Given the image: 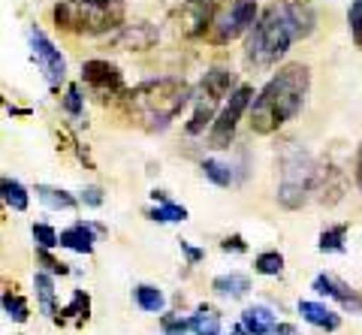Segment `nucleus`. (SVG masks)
<instances>
[{
    "label": "nucleus",
    "mask_w": 362,
    "mask_h": 335,
    "mask_svg": "<svg viewBox=\"0 0 362 335\" xmlns=\"http://www.w3.org/2000/svg\"><path fill=\"white\" fill-rule=\"evenodd\" d=\"M317 16L302 0H281L272 4L257 25L247 33L245 42V66L247 70H269L290 52L293 42L311 37Z\"/></svg>",
    "instance_id": "1"
},
{
    "label": "nucleus",
    "mask_w": 362,
    "mask_h": 335,
    "mask_svg": "<svg viewBox=\"0 0 362 335\" xmlns=\"http://www.w3.org/2000/svg\"><path fill=\"white\" fill-rule=\"evenodd\" d=\"M308 91H311V70L308 66L299 64V61L284 64L263 85V91L254 97L247 124H251V130L259 133V136L278 133L287 121H293L302 112L305 100H308Z\"/></svg>",
    "instance_id": "2"
},
{
    "label": "nucleus",
    "mask_w": 362,
    "mask_h": 335,
    "mask_svg": "<svg viewBox=\"0 0 362 335\" xmlns=\"http://www.w3.org/2000/svg\"><path fill=\"white\" fill-rule=\"evenodd\" d=\"M187 103H194V88L185 79H173V76L148 79L124 94L127 112L148 133H163Z\"/></svg>",
    "instance_id": "3"
},
{
    "label": "nucleus",
    "mask_w": 362,
    "mask_h": 335,
    "mask_svg": "<svg viewBox=\"0 0 362 335\" xmlns=\"http://www.w3.org/2000/svg\"><path fill=\"white\" fill-rule=\"evenodd\" d=\"M58 30L76 37H103L127 25V4L124 0H58L52 9Z\"/></svg>",
    "instance_id": "4"
},
{
    "label": "nucleus",
    "mask_w": 362,
    "mask_h": 335,
    "mask_svg": "<svg viewBox=\"0 0 362 335\" xmlns=\"http://www.w3.org/2000/svg\"><path fill=\"white\" fill-rule=\"evenodd\" d=\"M278 166H281V182H278V203L296 211L308 203V194L317 182V166H314V158L308 151L302 148L296 142H287L284 151L278 158Z\"/></svg>",
    "instance_id": "5"
},
{
    "label": "nucleus",
    "mask_w": 362,
    "mask_h": 335,
    "mask_svg": "<svg viewBox=\"0 0 362 335\" xmlns=\"http://www.w3.org/2000/svg\"><path fill=\"white\" fill-rule=\"evenodd\" d=\"M235 73L226 70V66H211V70L202 76L199 91L194 94V112H190V121L185 124L187 136H199L206 124H214V109L221 106L223 97H230L235 91Z\"/></svg>",
    "instance_id": "6"
},
{
    "label": "nucleus",
    "mask_w": 362,
    "mask_h": 335,
    "mask_svg": "<svg viewBox=\"0 0 362 335\" xmlns=\"http://www.w3.org/2000/svg\"><path fill=\"white\" fill-rule=\"evenodd\" d=\"M257 25V0H223L218 6V16L211 21L209 42L226 46V42L239 40Z\"/></svg>",
    "instance_id": "7"
},
{
    "label": "nucleus",
    "mask_w": 362,
    "mask_h": 335,
    "mask_svg": "<svg viewBox=\"0 0 362 335\" xmlns=\"http://www.w3.org/2000/svg\"><path fill=\"white\" fill-rule=\"evenodd\" d=\"M254 103V88L251 85H239L235 91L226 97L223 109L218 112V118H214V124L209 130V145L211 148H230V142L235 136V127H239V121L247 109Z\"/></svg>",
    "instance_id": "8"
},
{
    "label": "nucleus",
    "mask_w": 362,
    "mask_h": 335,
    "mask_svg": "<svg viewBox=\"0 0 362 335\" xmlns=\"http://www.w3.org/2000/svg\"><path fill=\"white\" fill-rule=\"evenodd\" d=\"M28 40H30L33 61H37L45 85H49L52 91H58V88L66 82V58L61 54V49L54 46L49 37H45V30H40V28H30L28 30Z\"/></svg>",
    "instance_id": "9"
},
{
    "label": "nucleus",
    "mask_w": 362,
    "mask_h": 335,
    "mask_svg": "<svg viewBox=\"0 0 362 335\" xmlns=\"http://www.w3.org/2000/svg\"><path fill=\"white\" fill-rule=\"evenodd\" d=\"M218 0H185L175 13H173V25L178 30V37L185 40H199L209 37L211 21L218 16Z\"/></svg>",
    "instance_id": "10"
},
{
    "label": "nucleus",
    "mask_w": 362,
    "mask_h": 335,
    "mask_svg": "<svg viewBox=\"0 0 362 335\" xmlns=\"http://www.w3.org/2000/svg\"><path fill=\"white\" fill-rule=\"evenodd\" d=\"M82 82L97 100H112V97L127 94L124 73L112 61H103V58H90L82 64Z\"/></svg>",
    "instance_id": "11"
},
{
    "label": "nucleus",
    "mask_w": 362,
    "mask_h": 335,
    "mask_svg": "<svg viewBox=\"0 0 362 335\" xmlns=\"http://www.w3.org/2000/svg\"><path fill=\"white\" fill-rule=\"evenodd\" d=\"M314 293H320V296H329L335 299L338 305H341L344 311H350V315H362V296L356 293L354 287H350L347 281H341L338 275H329V272H320L314 278Z\"/></svg>",
    "instance_id": "12"
},
{
    "label": "nucleus",
    "mask_w": 362,
    "mask_h": 335,
    "mask_svg": "<svg viewBox=\"0 0 362 335\" xmlns=\"http://www.w3.org/2000/svg\"><path fill=\"white\" fill-rule=\"evenodd\" d=\"M157 28L148 25V21H136V25H124L121 30H115V37H112V46L115 49H124V52H145L151 49L157 42Z\"/></svg>",
    "instance_id": "13"
},
{
    "label": "nucleus",
    "mask_w": 362,
    "mask_h": 335,
    "mask_svg": "<svg viewBox=\"0 0 362 335\" xmlns=\"http://www.w3.org/2000/svg\"><path fill=\"white\" fill-rule=\"evenodd\" d=\"M97 236H100V233L94 227V221H76L73 227L61 230V248L76 251V254H90V251H94Z\"/></svg>",
    "instance_id": "14"
},
{
    "label": "nucleus",
    "mask_w": 362,
    "mask_h": 335,
    "mask_svg": "<svg viewBox=\"0 0 362 335\" xmlns=\"http://www.w3.org/2000/svg\"><path fill=\"white\" fill-rule=\"evenodd\" d=\"M242 327L251 332V335H275V329L281 327L278 315H272V311L266 305H251L242 311Z\"/></svg>",
    "instance_id": "15"
},
{
    "label": "nucleus",
    "mask_w": 362,
    "mask_h": 335,
    "mask_svg": "<svg viewBox=\"0 0 362 335\" xmlns=\"http://www.w3.org/2000/svg\"><path fill=\"white\" fill-rule=\"evenodd\" d=\"M299 315L305 323H311L317 329H326V332H335L341 327V317H338L332 308H326L323 302H311V299H302L299 302Z\"/></svg>",
    "instance_id": "16"
},
{
    "label": "nucleus",
    "mask_w": 362,
    "mask_h": 335,
    "mask_svg": "<svg viewBox=\"0 0 362 335\" xmlns=\"http://www.w3.org/2000/svg\"><path fill=\"white\" fill-rule=\"evenodd\" d=\"M211 290L223 299H245L251 293V278L242 272H230V275H218L211 281Z\"/></svg>",
    "instance_id": "17"
},
{
    "label": "nucleus",
    "mask_w": 362,
    "mask_h": 335,
    "mask_svg": "<svg viewBox=\"0 0 362 335\" xmlns=\"http://www.w3.org/2000/svg\"><path fill=\"white\" fill-rule=\"evenodd\" d=\"M33 290H37V302L40 311L45 317L58 320V302H54V281H52V272H37L33 275Z\"/></svg>",
    "instance_id": "18"
},
{
    "label": "nucleus",
    "mask_w": 362,
    "mask_h": 335,
    "mask_svg": "<svg viewBox=\"0 0 362 335\" xmlns=\"http://www.w3.org/2000/svg\"><path fill=\"white\" fill-rule=\"evenodd\" d=\"M37 196L45 208H54V211H73L78 206V199L64 191V187H52V184H37Z\"/></svg>",
    "instance_id": "19"
},
{
    "label": "nucleus",
    "mask_w": 362,
    "mask_h": 335,
    "mask_svg": "<svg viewBox=\"0 0 362 335\" xmlns=\"http://www.w3.org/2000/svg\"><path fill=\"white\" fill-rule=\"evenodd\" d=\"M190 332L194 335H221V315L211 305H199L190 315Z\"/></svg>",
    "instance_id": "20"
},
{
    "label": "nucleus",
    "mask_w": 362,
    "mask_h": 335,
    "mask_svg": "<svg viewBox=\"0 0 362 335\" xmlns=\"http://www.w3.org/2000/svg\"><path fill=\"white\" fill-rule=\"evenodd\" d=\"M90 317V296L85 293V290H76L70 305H64L58 311V320L54 323H66V320H88Z\"/></svg>",
    "instance_id": "21"
},
{
    "label": "nucleus",
    "mask_w": 362,
    "mask_h": 335,
    "mask_svg": "<svg viewBox=\"0 0 362 335\" xmlns=\"http://www.w3.org/2000/svg\"><path fill=\"white\" fill-rule=\"evenodd\" d=\"M0 194H4V203L13 208V211H28V191H25V184L21 182H16V178H4V182H0Z\"/></svg>",
    "instance_id": "22"
},
{
    "label": "nucleus",
    "mask_w": 362,
    "mask_h": 335,
    "mask_svg": "<svg viewBox=\"0 0 362 335\" xmlns=\"http://www.w3.org/2000/svg\"><path fill=\"white\" fill-rule=\"evenodd\" d=\"M133 296H136V305H139L142 311H148V315H160V311L166 308V296L151 284H139Z\"/></svg>",
    "instance_id": "23"
},
{
    "label": "nucleus",
    "mask_w": 362,
    "mask_h": 335,
    "mask_svg": "<svg viewBox=\"0 0 362 335\" xmlns=\"http://www.w3.org/2000/svg\"><path fill=\"white\" fill-rule=\"evenodd\" d=\"M344 239H347V223H335V227H326L317 239V248L323 254H344Z\"/></svg>",
    "instance_id": "24"
},
{
    "label": "nucleus",
    "mask_w": 362,
    "mask_h": 335,
    "mask_svg": "<svg viewBox=\"0 0 362 335\" xmlns=\"http://www.w3.org/2000/svg\"><path fill=\"white\" fill-rule=\"evenodd\" d=\"M254 272L257 275H266V278H278L284 272V254L278 251H263L254 257Z\"/></svg>",
    "instance_id": "25"
},
{
    "label": "nucleus",
    "mask_w": 362,
    "mask_h": 335,
    "mask_svg": "<svg viewBox=\"0 0 362 335\" xmlns=\"http://www.w3.org/2000/svg\"><path fill=\"white\" fill-rule=\"evenodd\" d=\"M202 175H206L211 184H218V187H230L235 182L233 166L223 163V160H202Z\"/></svg>",
    "instance_id": "26"
},
{
    "label": "nucleus",
    "mask_w": 362,
    "mask_h": 335,
    "mask_svg": "<svg viewBox=\"0 0 362 335\" xmlns=\"http://www.w3.org/2000/svg\"><path fill=\"white\" fill-rule=\"evenodd\" d=\"M0 302H4V315H6L9 320H13V323H28L30 308H28V302H25V299H21L18 293H13V290H6Z\"/></svg>",
    "instance_id": "27"
},
{
    "label": "nucleus",
    "mask_w": 362,
    "mask_h": 335,
    "mask_svg": "<svg viewBox=\"0 0 362 335\" xmlns=\"http://www.w3.org/2000/svg\"><path fill=\"white\" fill-rule=\"evenodd\" d=\"M64 112L70 115L76 124H85V97H82V88L70 85L64 94Z\"/></svg>",
    "instance_id": "28"
},
{
    "label": "nucleus",
    "mask_w": 362,
    "mask_h": 335,
    "mask_svg": "<svg viewBox=\"0 0 362 335\" xmlns=\"http://www.w3.org/2000/svg\"><path fill=\"white\" fill-rule=\"evenodd\" d=\"M148 218L157 221V223H178V221H187V208L169 199V203H160L157 208H151Z\"/></svg>",
    "instance_id": "29"
},
{
    "label": "nucleus",
    "mask_w": 362,
    "mask_h": 335,
    "mask_svg": "<svg viewBox=\"0 0 362 335\" xmlns=\"http://www.w3.org/2000/svg\"><path fill=\"white\" fill-rule=\"evenodd\" d=\"M33 242H37V248H58L61 233L49 223H33Z\"/></svg>",
    "instance_id": "30"
},
{
    "label": "nucleus",
    "mask_w": 362,
    "mask_h": 335,
    "mask_svg": "<svg viewBox=\"0 0 362 335\" xmlns=\"http://www.w3.org/2000/svg\"><path fill=\"white\" fill-rule=\"evenodd\" d=\"M37 263L42 266L45 272H52V275H70V266L61 263L58 257L52 254V248H37Z\"/></svg>",
    "instance_id": "31"
},
{
    "label": "nucleus",
    "mask_w": 362,
    "mask_h": 335,
    "mask_svg": "<svg viewBox=\"0 0 362 335\" xmlns=\"http://www.w3.org/2000/svg\"><path fill=\"white\" fill-rule=\"evenodd\" d=\"M347 28L356 46H362V0H354L347 9Z\"/></svg>",
    "instance_id": "32"
},
{
    "label": "nucleus",
    "mask_w": 362,
    "mask_h": 335,
    "mask_svg": "<svg viewBox=\"0 0 362 335\" xmlns=\"http://www.w3.org/2000/svg\"><path fill=\"white\" fill-rule=\"evenodd\" d=\"M160 327L166 335H178V332H187L190 329V317H181V315H163L160 317Z\"/></svg>",
    "instance_id": "33"
},
{
    "label": "nucleus",
    "mask_w": 362,
    "mask_h": 335,
    "mask_svg": "<svg viewBox=\"0 0 362 335\" xmlns=\"http://www.w3.org/2000/svg\"><path fill=\"white\" fill-rule=\"evenodd\" d=\"M82 203L90 206V208H100V206H103V191H100L97 184L85 187V191H82Z\"/></svg>",
    "instance_id": "34"
},
{
    "label": "nucleus",
    "mask_w": 362,
    "mask_h": 335,
    "mask_svg": "<svg viewBox=\"0 0 362 335\" xmlns=\"http://www.w3.org/2000/svg\"><path fill=\"white\" fill-rule=\"evenodd\" d=\"M221 251H226V254H245L247 245H245L242 236H226V239L221 242Z\"/></svg>",
    "instance_id": "35"
},
{
    "label": "nucleus",
    "mask_w": 362,
    "mask_h": 335,
    "mask_svg": "<svg viewBox=\"0 0 362 335\" xmlns=\"http://www.w3.org/2000/svg\"><path fill=\"white\" fill-rule=\"evenodd\" d=\"M178 245H181V254L187 257V266H197V263L202 260V257H206V251H202V248H194V245L185 242V239H181Z\"/></svg>",
    "instance_id": "36"
},
{
    "label": "nucleus",
    "mask_w": 362,
    "mask_h": 335,
    "mask_svg": "<svg viewBox=\"0 0 362 335\" xmlns=\"http://www.w3.org/2000/svg\"><path fill=\"white\" fill-rule=\"evenodd\" d=\"M356 187L362 194V142H359V151H356Z\"/></svg>",
    "instance_id": "37"
},
{
    "label": "nucleus",
    "mask_w": 362,
    "mask_h": 335,
    "mask_svg": "<svg viewBox=\"0 0 362 335\" xmlns=\"http://www.w3.org/2000/svg\"><path fill=\"white\" fill-rule=\"evenodd\" d=\"M151 196L157 199V203H169V194L166 191H151Z\"/></svg>",
    "instance_id": "38"
},
{
    "label": "nucleus",
    "mask_w": 362,
    "mask_h": 335,
    "mask_svg": "<svg viewBox=\"0 0 362 335\" xmlns=\"http://www.w3.org/2000/svg\"><path fill=\"white\" fill-rule=\"evenodd\" d=\"M178 335H185V332H178Z\"/></svg>",
    "instance_id": "39"
}]
</instances>
